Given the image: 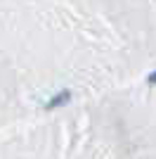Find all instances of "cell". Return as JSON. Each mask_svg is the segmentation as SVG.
Listing matches in <instances>:
<instances>
[{"label":"cell","mask_w":156,"mask_h":159,"mask_svg":"<svg viewBox=\"0 0 156 159\" xmlns=\"http://www.w3.org/2000/svg\"><path fill=\"white\" fill-rule=\"evenodd\" d=\"M69 98H71V93L69 90H64L62 95H54V98L47 102V109H54V107H59V105H64V102H69Z\"/></svg>","instance_id":"cell-1"},{"label":"cell","mask_w":156,"mask_h":159,"mask_svg":"<svg viewBox=\"0 0 156 159\" xmlns=\"http://www.w3.org/2000/svg\"><path fill=\"white\" fill-rule=\"evenodd\" d=\"M147 81H149L151 86H156V71H154V74H149V76H147Z\"/></svg>","instance_id":"cell-2"}]
</instances>
